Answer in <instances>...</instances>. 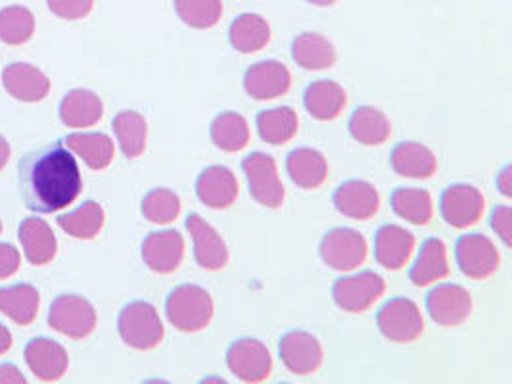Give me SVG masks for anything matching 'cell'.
<instances>
[{
    "label": "cell",
    "mask_w": 512,
    "mask_h": 384,
    "mask_svg": "<svg viewBox=\"0 0 512 384\" xmlns=\"http://www.w3.org/2000/svg\"><path fill=\"white\" fill-rule=\"evenodd\" d=\"M64 144L93 171L108 168L116 154L114 143L106 133H71Z\"/></svg>",
    "instance_id": "obj_32"
},
{
    "label": "cell",
    "mask_w": 512,
    "mask_h": 384,
    "mask_svg": "<svg viewBox=\"0 0 512 384\" xmlns=\"http://www.w3.org/2000/svg\"><path fill=\"white\" fill-rule=\"evenodd\" d=\"M415 250V237L405 227L382 225L374 237V258L384 269L397 271L409 262Z\"/></svg>",
    "instance_id": "obj_20"
},
{
    "label": "cell",
    "mask_w": 512,
    "mask_h": 384,
    "mask_svg": "<svg viewBox=\"0 0 512 384\" xmlns=\"http://www.w3.org/2000/svg\"><path fill=\"white\" fill-rule=\"evenodd\" d=\"M35 31V18L25 6H6L0 10V39L6 45H24Z\"/></svg>",
    "instance_id": "obj_38"
},
{
    "label": "cell",
    "mask_w": 512,
    "mask_h": 384,
    "mask_svg": "<svg viewBox=\"0 0 512 384\" xmlns=\"http://www.w3.org/2000/svg\"><path fill=\"white\" fill-rule=\"evenodd\" d=\"M257 133L261 141L273 146L290 143L300 127V120L294 108L277 106L271 110L259 112L256 120Z\"/></svg>",
    "instance_id": "obj_31"
},
{
    "label": "cell",
    "mask_w": 512,
    "mask_h": 384,
    "mask_svg": "<svg viewBox=\"0 0 512 384\" xmlns=\"http://www.w3.org/2000/svg\"><path fill=\"white\" fill-rule=\"evenodd\" d=\"M39 312V290L33 285H14L0 288V313L16 325H29Z\"/></svg>",
    "instance_id": "obj_33"
},
{
    "label": "cell",
    "mask_w": 512,
    "mask_h": 384,
    "mask_svg": "<svg viewBox=\"0 0 512 384\" xmlns=\"http://www.w3.org/2000/svg\"><path fill=\"white\" fill-rule=\"evenodd\" d=\"M112 127L125 158L135 160L144 154L148 139V123L142 114L135 110H123L112 121Z\"/></svg>",
    "instance_id": "obj_34"
},
{
    "label": "cell",
    "mask_w": 512,
    "mask_h": 384,
    "mask_svg": "<svg viewBox=\"0 0 512 384\" xmlns=\"http://www.w3.org/2000/svg\"><path fill=\"white\" fill-rule=\"evenodd\" d=\"M24 356L31 373L45 383H54L62 379L70 365V358L64 346H60L56 340L43 338V336L27 342Z\"/></svg>",
    "instance_id": "obj_16"
},
{
    "label": "cell",
    "mask_w": 512,
    "mask_h": 384,
    "mask_svg": "<svg viewBox=\"0 0 512 384\" xmlns=\"http://www.w3.org/2000/svg\"><path fill=\"white\" fill-rule=\"evenodd\" d=\"M303 104L309 116H313L315 120L332 121L344 112L348 104V95L340 83L321 79L307 87L303 95Z\"/></svg>",
    "instance_id": "obj_23"
},
{
    "label": "cell",
    "mask_w": 512,
    "mask_h": 384,
    "mask_svg": "<svg viewBox=\"0 0 512 384\" xmlns=\"http://www.w3.org/2000/svg\"><path fill=\"white\" fill-rule=\"evenodd\" d=\"M309 4H313V6H321V8H328V6H332V4H336L338 0H307Z\"/></svg>",
    "instance_id": "obj_48"
},
{
    "label": "cell",
    "mask_w": 512,
    "mask_h": 384,
    "mask_svg": "<svg viewBox=\"0 0 512 384\" xmlns=\"http://www.w3.org/2000/svg\"><path fill=\"white\" fill-rule=\"evenodd\" d=\"M455 258H457L459 269L468 279H474V281L489 279L491 275L497 273L501 265L497 246L493 244V240L480 233L465 235L457 240Z\"/></svg>",
    "instance_id": "obj_10"
},
{
    "label": "cell",
    "mask_w": 512,
    "mask_h": 384,
    "mask_svg": "<svg viewBox=\"0 0 512 384\" xmlns=\"http://www.w3.org/2000/svg\"><path fill=\"white\" fill-rule=\"evenodd\" d=\"M187 229L194 242L196 264L206 271L225 269L229 264V246L210 223L198 214H190Z\"/></svg>",
    "instance_id": "obj_15"
},
{
    "label": "cell",
    "mask_w": 512,
    "mask_h": 384,
    "mask_svg": "<svg viewBox=\"0 0 512 384\" xmlns=\"http://www.w3.org/2000/svg\"><path fill=\"white\" fill-rule=\"evenodd\" d=\"M104 104L89 89H75L60 104V120L70 129H87L102 120Z\"/></svg>",
    "instance_id": "obj_26"
},
{
    "label": "cell",
    "mask_w": 512,
    "mask_h": 384,
    "mask_svg": "<svg viewBox=\"0 0 512 384\" xmlns=\"http://www.w3.org/2000/svg\"><path fill=\"white\" fill-rule=\"evenodd\" d=\"M292 87V75L277 60H263L254 64L244 75V89L254 100H275L286 95Z\"/></svg>",
    "instance_id": "obj_17"
},
{
    "label": "cell",
    "mask_w": 512,
    "mask_h": 384,
    "mask_svg": "<svg viewBox=\"0 0 512 384\" xmlns=\"http://www.w3.org/2000/svg\"><path fill=\"white\" fill-rule=\"evenodd\" d=\"M48 325L56 333H62L73 340H81L93 333L96 327V310L83 296L62 294L50 304Z\"/></svg>",
    "instance_id": "obj_5"
},
{
    "label": "cell",
    "mask_w": 512,
    "mask_h": 384,
    "mask_svg": "<svg viewBox=\"0 0 512 384\" xmlns=\"http://www.w3.org/2000/svg\"><path fill=\"white\" fill-rule=\"evenodd\" d=\"M48 8L62 20H83L94 8V0H47Z\"/></svg>",
    "instance_id": "obj_41"
},
{
    "label": "cell",
    "mask_w": 512,
    "mask_h": 384,
    "mask_svg": "<svg viewBox=\"0 0 512 384\" xmlns=\"http://www.w3.org/2000/svg\"><path fill=\"white\" fill-rule=\"evenodd\" d=\"M117 329L121 340L139 352L152 350L160 346V342L165 336L162 319L158 315V310L144 300H137L127 304L117 319Z\"/></svg>",
    "instance_id": "obj_3"
},
{
    "label": "cell",
    "mask_w": 512,
    "mask_h": 384,
    "mask_svg": "<svg viewBox=\"0 0 512 384\" xmlns=\"http://www.w3.org/2000/svg\"><path fill=\"white\" fill-rule=\"evenodd\" d=\"M177 16L194 29H211L223 16L221 0H175Z\"/></svg>",
    "instance_id": "obj_40"
},
{
    "label": "cell",
    "mask_w": 512,
    "mask_h": 384,
    "mask_svg": "<svg viewBox=\"0 0 512 384\" xmlns=\"http://www.w3.org/2000/svg\"><path fill=\"white\" fill-rule=\"evenodd\" d=\"M279 354L284 367L298 377L313 375L325 358L319 338L305 331H290L282 336Z\"/></svg>",
    "instance_id": "obj_12"
},
{
    "label": "cell",
    "mask_w": 512,
    "mask_h": 384,
    "mask_svg": "<svg viewBox=\"0 0 512 384\" xmlns=\"http://www.w3.org/2000/svg\"><path fill=\"white\" fill-rule=\"evenodd\" d=\"M10 346H12V335H10V331L0 323V356L6 354V352L10 350Z\"/></svg>",
    "instance_id": "obj_46"
},
{
    "label": "cell",
    "mask_w": 512,
    "mask_h": 384,
    "mask_svg": "<svg viewBox=\"0 0 512 384\" xmlns=\"http://www.w3.org/2000/svg\"><path fill=\"white\" fill-rule=\"evenodd\" d=\"M384 290L386 281L378 273L361 271L338 279L332 287V298L342 312L363 313L373 308Z\"/></svg>",
    "instance_id": "obj_7"
},
{
    "label": "cell",
    "mask_w": 512,
    "mask_h": 384,
    "mask_svg": "<svg viewBox=\"0 0 512 384\" xmlns=\"http://www.w3.org/2000/svg\"><path fill=\"white\" fill-rule=\"evenodd\" d=\"M18 189L25 206L37 214L68 208L81 194V171L66 144H47L27 152L18 166Z\"/></svg>",
    "instance_id": "obj_1"
},
{
    "label": "cell",
    "mask_w": 512,
    "mask_h": 384,
    "mask_svg": "<svg viewBox=\"0 0 512 384\" xmlns=\"http://www.w3.org/2000/svg\"><path fill=\"white\" fill-rule=\"evenodd\" d=\"M181 214V198L171 189H154L142 200V216L154 225H169Z\"/></svg>",
    "instance_id": "obj_39"
},
{
    "label": "cell",
    "mask_w": 512,
    "mask_h": 384,
    "mask_svg": "<svg viewBox=\"0 0 512 384\" xmlns=\"http://www.w3.org/2000/svg\"><path fill=\"white\" fill-rule=\"evenodd\" d=\"M213 312L210 292L198 285L173 288L165 302L167 321L181 333L204 331L213 319Z\"/></svg>",
    "instance_id": "obj_2"
},
{
    "label": "cell",
    "mask_w": 512,
    "mask_h": 384,
    "mask_svg": "<svg viewBox=\"0 0 512 384\" xmlns=\"http://www.w3.org/2000/svg\"><path fill=\"white\" fill-rule=\"evenodd\" d=\"M242 169L248 179V189L257 204L279 210L284 204V185L280 181L279 169L273 156L265 152H252L244 158Z\"/></svg>",
    "instance_id": "obj_6"
},
{
    "label": "cell",
    "mask_w": 512,
    "mask_h": 384,
    "mask_svg": "<svg viewBox=\"0 0 512 384\" xmlns=\"http://www.w3.org/2000/svg\"><path fill=\"white\" fill-rule=\"evenodd\" d=\"M426 310L440 327H459L472 313V296L459 285H438L426 296Z\"/></svg>",
    "instance_id": "obj_13"
},
{
    "label": "cell",
    "mask_w": 512,
    "mask_h": 384,
    "mask_svg": "<svg viewBox=\"0 0 512 384\" xmlns=\"http://www.w3.org/2000/svg\"><path fill=\"white\" fill-rule=\"evenodd\" d=\"M367 252L365 237L350 227L328 231L319 246L321 260L334 271H353L361 267L367 260Z\"/></svg>",
    "instance_id": "obj_8"
},
{
    "label": "cell",
    "mask_w": 512,
    "mask_h": 384,
    "mask_svg": "<svg viewBox=\"0 0 512 384\" xmlns=\"http://www.w3.org/2000/svg\"><path fill=\"white\" fill-rule=\"evenodd\" d=\"M350 135L353 141L363 146H380L390 139L392 123L382 110L373 106H359L351 114Z\"/></svg>",
    "instance_id": "obj_30"
},
{
    "label": "cell",
    "mask_w": 512,
    "mask_h": 384,
    "mask_svg": "<svg viewBox=\"0 0 512 384\" xmlns=\"http://www.w3.org/2000/svg\"><path fill=\"white\" fill-rule=\"evenodd\" d=\"M198 200L211 210H227L238 198V181L233 169L225 166L206 168L196 181Z\"/></svg>",
    "instance_id": "obj_19"
},
{
    "label": "cell",
    "mask_w": 512,
    "mask_h": 384,
    "mask_svg": "<svg viewBox=\"0 0 512 384\" xmlns=\"http://www.w3.org/2000/svg\"><path fill=\"white\" fill-rule=\"evenodd\" d=\"M20 252L10 242H0V281L12 277L20 269Z\"/></svg>",
    "instance_id": "obj_43"
},
{
    "label": "cell",
    "mask_w": 512,
    "mask_h": 384,
    "mask_svg": "<svg viewBox=\"0 0 512 384\" xmlns=\"http://www.w3.org/2000/svg\"><path fill=\"white\" fill-rule=\"evenodd\" d=\"M18 237L24 246L25 258L29 264L47 265L54 260L58 244L52 227L39 217H27L20 223Z\"/></svg>",
    "instance_id": "obj_25"
},
{
    "label": "cell",
    "mask_w": 512,
    "mask_h": 384,
    "mask_svg": "<svg viewBox=\"0 0 512 384\" xmlns=\"http://www.w3.org/2000/svg\"><path fill=\"white\" fill-rule=\"evenodd\" d=\"M449 275L447 248L440 239H428L422 242L419 256L409 271V279L417 287H428L442 281Z\"/></svg>",
    "instance_id": "obj_27"
},
{
    "label": "cell",
    "mask_w": 512,
    "mask_h": 384,
    "mask_svg": "<svg viewBox=\"0 0 512 384\" xmlns=\"http://www.w3.org/2000/svg\"><path fill=\"white\" fill-rule=\"evenodd\" d=\"M56 223L73 239L91 240L104 227V210L98 202L87 200L77 210L58 217Z\"/></svg>",
    "instance_id": "obj_36"
},
{
    "label": "cell",
    "mask_w": 512,
    "mask_h": 384,
    "mask_svg": "<svg viewBox=\"0 0 512 384\" xmlns=\"http://www.w3.org/2000/svg\"><path fill=\"white\" fill-rule=\"evenodd\" d=\"M390 166L399 177L407 179H430L438 171L436 154L415 141L397 144L390 156Z\"/></svg>",
    "instance_id": "obj_22"
},
{
    "label": "cell",
    "mask_w": 512,
    "mask_h": 384,
    "mask_svg": "<svg viewBox=\"0 0 512 384\" xmlns=\"http://www.w3.org/2000/svg\"><path fill=\"white\" fill-rule=\"evenodd\" d=\"M484 208V194L468 183H457L447 187L440 200V210L445 223L455 229H466L476 225L484 216Z\"/></svg>",
    "instance_id": "obj_11"
},
{
    "label": "cell",
    "mask_w": 512,
    "mask_h": 384,
    "mask_svg": "<svg viewBox=\"0 0 512 384\" xmlns=\"http://www.w3.org/2000/svg\"><path fill=\"white\" fill-rule=\"evenodd\" d=\"M0 383L25 384V377L16 365L4 363V365H0Z\"/></svg>",
    "instance_id": "obj_44"
},
{
    "label": "cell",
    "mask_w": 512,
    "mask_h": 384,
    "mask_svg": "<svg viewBox=\"0 0 512 384\" xmlns=\"http://www.w3.org/2000/svg\"><path fill=\"white\" fill-rule=\"evenodd\" d=\"M210 137L223 152H240L250 143L248 121L238 112H223L211 121Z\"/></svg>",
    "instance_id": "obj_35"
},
{
    "label": "cell",
    "mask_w": 512,
    "mask_h": 384,
    "mask_svg": "<svg viewBox=\"0 0 512 384\" xmlns=\"http://www.w3.org/2000/svg\"><path fill=\"white\" fill-rule=\"evenodd\" d=\"M376 325L382 336L390 342L409 344L424 333V319L419 306L409 298H392L376 315Z\"/></svg>",
    "instance_id": "obj_4"
},
{
    "label": "cell",
    "mask_w": 512,
    "mask_h": 384,
    "mask_svg": "<svg viewBox=\"0 0 512 384\" xmlns=\"http://www.w3.org/2000/svg\"><path fill=\"white\" fill-rule=\"evenodd\" d=\"M0 233H2V221H0Z\"/></svg>",
    "instance_id": "obj_49"
},
{
    "label": "cell",
    "mask_w": 512,
    "mask_h": 384,
    "mask_svg": "<svg viewBox=\"0 0 512 384\" xmlns=\"http://www.w3.org/2000/svg\"><path fill=\"white\" fill-rule=\"evenodd\" d=\"M292 58L307 72H321L336 64V48L321 33H300L292 43Z\"/></svg>",
    "instance_id": "obj_28"
},
{
    "label": "cell",
    "mask_w": 512,
    "mask_h": 384,
    "mask_svg": "<svg viewBox=\"0 0 512 384\" xmlns=\"http://www.w3.org/2000/svg\"><path fill=\"white\" fill-rule=\"evenodd\" d=\"M229 41L240 54H256L269 45L271 25L259 14H242L231 24Z\"/></svg>",
    "instance_id": "obj_29"
},
{
    "label": "cell",
    "mask_w": 512,
    "mask_h": 384,
    "mask_svg": "<svg viewBox=\"0 0 512 384\" xmlns=\"http://www.w3.org/2000/svg\"><path fill=\"white\" fill-rule=\"evenodd\" d=\"M491 229L507 248L512 244V212L509 206H497L491 214Z\"/></svg>",
    "instance_id": "obj_42"
},
{
    "label": "cell",
    "mask_w": 512,
    "mask_h": 384,
    "mask_svg": "<svg viewBox=\"0 0 512 384\" xmlns=\"http://www.w3.org/2000/svg\"><path fill=\"white\" fill-rule=\"evenodd\" d=\"M2 83L8 95L20 102H41L50 93V79L39 68L16 62L4 68Z\"/></svg>",
    "instance_id": "obj_21"
},
{
    "label": "cell",
    "mask_w": 512,
    "mask_h": 384,
    "mask_svg": "<svg viewBox=\"0 0 512 384\" xmlns=\"http://www.w3.org/2000/svg\"><path fill=\"white\" fill-rule=\"evenodd\" d=\"M227 365L244 383H263L271 377L273 358L269 348L257 338H238L227 352Z\"/></svg>",
    "instance_id": "obj_9"
},
{
    "label": "cell",
    "mask_w": 512,
    "mask_h": 384,
    "mask_svg": "<svg viewBox=\"0 0 512 384\" xmlns=\"http://www.w3.org/2000/svg\"><path fill=\"white\" fill-rule=\"evenodd\" d=\"M286 171L294 185L305 191H313L325 183L328 177V162L323 152L302 146L288 154Z\"/></svg>",
    "instance_id": "obj_24"
},
{
    "label": "cell",
    "mask_w": 512,
    "mask_h": 384,
    "mask_svg": "<svg viewBox=\"0 0 512 384\" xmlns=\"http://www.w3.org/2000/svg\"><path fill=\"white\" fill-rule=\"evenodd\" d=\"M185 258V239L177 229L150 233L142 242V260L150 271L169 275L179 269Z\"/></svg>",
    "instance_id": "obj_14"
},
{
    "label": "cell",
    "mask_w": 512,
    "mask_h": 384,
    "mask_svg": "<svg viewBox=\"0 0 512 384\" xmlns=\"http://www.w3.org/2000/svg\"><path fill=\"white\" fill-rule=\"evenodd\" d=\"M8 158H10V144L0 135V171L6 166Z\"/></svg>",
    "instance_id": "obj_47"
},
{
    "label": "cell",
    "mask_w": 512,
    "mask_h": 384,
    "mask_svg": "<svg viewBox=\"0 0 512 384\" xmlns=\"http://www.w3.org/2000/svg\"><path fill=\"white\" fill-rule=\"evenodd\" d=\"M497 189L499 192L503 194V196H507V198H511L512 196V187H511V166H507V168H503V171L497 175Z\"/></svg>",
    "instance_id": "obj_45"
},
{
    "label": "cell",
    "mask_w": 512,
    "mask_h": 384,
    "mask_svg": "<svg viewBox=\"0 0 512 384\" xmlns=\"http://www.w3.org/2000/svg\"><path fill=\"white\" fill-rule=\"evenodd\" d=\"M334 206L344 217L355 221H369L380 208V194L376 187L363 179L342 183L334 192Z\"/></svg>",
    "instance_id": "obj_18"
},
{
    "label": "cell",
    "mask_w": 512,
    "mask_h": 384,
    "mask_svg": "<svg viewBox=\"0 0 512 384\" xmlns=\"http://www.w3.org/2000/svg\"><path fill=\"white\" fill-rule=\"evenodd\" d=\"M392 208L397 216L413 225H428L434 216V204L430 192L413 187H399L392 194Z\"/></svg>",
    "instance_id": "obj_37"
}]
</instances>
